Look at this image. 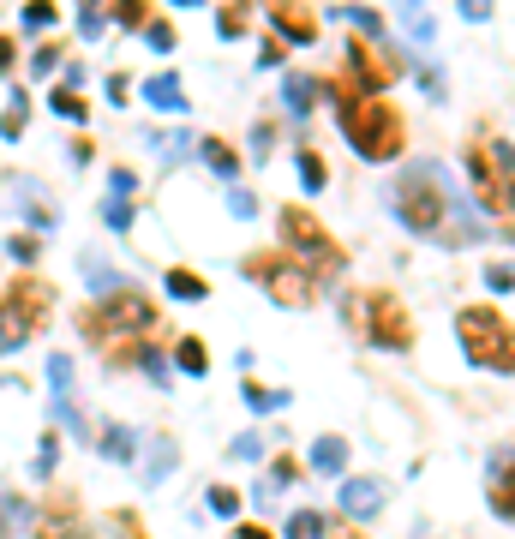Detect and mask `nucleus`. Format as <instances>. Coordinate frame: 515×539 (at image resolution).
I'll return each mask as SVG.
<instances>
[{"mask_svg": "<svg viewBox=\"0 0 515 539\" xmlns=\"http://www.w3.org/2000/svg\"><path fill=\"white\" fill-rule=\"evenodd\" d=\"M78 330L90 342H102L114 366H144V354H150L144 336L156 330V300L138 294V288H114V294H102L96 306L78 312Z\"/></svg>", "mask_w": 515, "mask_h": 539, "instance_id": "obj_1", "label": "nucleus"}, {"mask_svg": "<svg viewBox=\"0 0 515 539\" xmlns=\"http://www.w3.org/2000/svg\"><path fill=\"white\" fill-rule=\"evenodd\" d=\"M330 90H336L342 132L354 138V150H360L366 162H390V156H402V144H408V126H402L396 102H384V96H360L348 78H336Z\"/></svg>", "mask_w": 515, "mask_h": 539, "instance_id": "obj_2", "label": "nucleus"}, {"mask_svg": "<svg viewBox=\"0 0 515 539\" xmlns=\"http://www.w3.org/2000/svg\"><path fill=\"white\" fill-rule=\"evenodd\" d=\"M390 210H396L414 234L444 228V222H450V180H444V168H438V162L408 168V174L396 180V192H390Z\"/></svg>", "mask_w": 515, "mask_h": 539, "instance_id": "obj_3", "label": "nucleus"}, {"mask_svg": "<svg viewBox=\"0 0 515 539\" xmlns=\"http://www.w3.org/2000/svg\"><path fill=\"white\" fill-rule=\"evenodd\" d=\"M348 324H360V336H366L372 348H390V354H408V348H414V318H408V306H402L390 288L354 294V300H348Z\"/></svg>", "mask_w": 515, "mask_h": 539, "instance_id": "obj_4", "label": "nucleus"}, {"mask_svg": "<svg viewBox=\"0 0 515 539\" xmlns=\"http://www.w3.org/2000/svg\"><path fill=\"white\" fill-rule=\"evenodd\" d=\"M282 252H288L312 282L342 270V246L330 240V228H324L306 204H288V210H282Z\"/></svg>", "mask_w": 515, "mask_h": 539, "instance_id": "obj_5", "label": "nucleus"}, {"mask_svg": "<svg viewBox=\"0 0 515 539\" xmlns=\"http://www.w3.org/2000/svg\"><path fill=\"white\" fill-rule=\"evenodd\" d=\"M48 312H54V288H48L42 276H18V282L0 294V354L24 348V342L48 324Z\"/></svg>", "mask_w": 515, "mask_h": 539, "instance_id": "obj_6", "label": "nucleus"}, {"mask_svg": "<svg viewBox=\"0 0 515 539\" xmlns=\"http://www.w3.org/2000/svg\"><path fill=\"white\" fill-rule=\"evenodd\" d=\"M456 342H462V354H468L474 366H486V372H510L515 366L510 318H504L498 306H468V312L456 318Z\"/></svg>", "mask_w": 515, "mask_h": 539, "instance_id": "obj_7", "label": "nucleus"}, {"mask_svg": "<svg viewBox=\"0 0 515 539\" xmlns=\"http://www.w3.org/2000/svg\"><path fill=\"white\" fill-rule=\"evenodd\" d=\"M468 168H474V198H480V210H486L498 228H510V144L480 132V138L468 144Z\"/></svg>", "mask_w": 515, "mask_h": 539, "instance_id": "obj_8", "label": "nucleus"}, {"mask_svg": "<svg viewBox=\"0 0 515 539\" xmlns=\"http://www.w3.org/2000/svg\"><path fill=\"white\" fill-rule=\"evenodd\" d=\"M252 282H264V294L276 300V306H312V276L288 258V252H258V258H246L240 264Z\"/></svg>", "mask_w": 515, "mask_h": 539, "instance_id": "obj_9", "label": "nucleus"}, {"mask_svg": "<svg viewBox=\"0 0 515 539\" xmlns=\"http://www.w3.org/2000/svg\"><path fill=\"white\" fill-rule=\"evenodd\" d=\"M402 72H408L402 54H384L378 42H348V84H354L360 96H378V90L396 84Z\"/></svg>", "mask_w": 515, "mask_h": 539, "instance_id": "obj_10", "label": "nucleus"}, {"mask_svg": "<svg viewBox=\"0 0 515 539\" xmlns=\"http://www.w3.org/2000/svg\"><path fill=\"white\" fill-rule=\"evenodd\" d=\"M384 480H342V516L348 522H372L378 510H384Z\"/></svg>", "mask_w": 515, "mask_h": 539, "instance_id": "obj_11", "label": "nucleus"}, {"mask_svg": "<svg viewBox=\"0 0 515 539\" xmlns=\"http://www.w3.org/2000/svg\"><path fill=\"white\" fill-rule=\"evenodd\" d=\"M270 24H276L288 42H312V36H318V12L288 6V0H276V6H270ZM282 36H276V42H282Z\"/></svg>", "mask_w": 515, "mask_h": 539, "instance_id": "obj_12", "label": "nucleus"}, {"mask_svg": "<svg viewBox=\"0 0 515 539\" xmlns=\"http://www.w3.org/2000/svg\"><path fill=\"white\" fill-rule=\"evenodd\" d=\"M144 96H150V108H162V114H180V108H186V90H180L174 72H156V78L144 84Z\"/></svg>", "mask_w": 515, "mask_h": 539, "instance_id": "obj_13", "label": "nucleus"}, {"mask_svg": "<svg viewBox=\"0 0 515 539\" xmlns=\"http://www.w3.org/2000/svg\"><path fill=\"white\" fill-rule=\"evenodd\" d=\"M90 539H150V534H144V522L132 510H114L108 522H90Z\"/></svg>", "mask_w": 515, "mask_h": 539, "instance_id": "obj_14", "label": "nucleus"}, {"mask_svg": "<svg viewBox=\"0 0 515 539\" xmlns=\"http://www.w3.org/2000/svg\"><path fill=\"white\" fill-rule=\"evenodd\" d=\"M174 366L192 372V378H204V372H210V348H204V336H180V342H174Z\"/></svg>", "mask_w": 515, "mask_h": 539, "instance_id": "obj_15", "label": "nucleus"}, {"mask_svg": "<svg viewBox=\"0 0 515 539\" xmlns=\"http://www.w3.org/2000/svg\"><path fill=\"white\" fill-rule=\"evenodd\" d=\"M162 288H168L174 300H204V294H210V282H204L198 270H180V264H174V270L162 276Z\"/></svg>", "mask_w": 515, "mask_h": 539, "instance_id": "obj_16", "label": "nucleus"}, {"mask_svg": "<svg viewBox=\"0 0 515 539\" xmlns=\"http://www.w3.org/2000/svg\"><path fill=\"white\" fill-rule=\"evenodd\" d=\"M312 468H318V474H342V468H348V444H342V438H318V444H312Z\"/></svg>", "mask_w": 515, "mask_h": 539, "instance_id": "obj_17", "label": "nucleus"}, {"mask_svg": "<svg viewBox=\"0 0 515 539\" xmlns=\"http://www.w3.org/2000/svg\"><path fill=\"white\" fill-rule=\"evenodd\" d=\"M312 96H318V84H312V78H300V72H288V78H282V102H288L294 114H312Z\"/></svg>", "mask_w": 515, "mask_h": 539, "instance_id": "obj_18", "label": "nucleus"}, {"mask_svg": "<svg viewBox=\"0 0 515 539\" xmlns=\"http://www.w3.org/2000/svg\"><path fill=\"white\" fill-rule=\"evenodd\" d=\"M198 150H204V162H210L216 174H240V150H234L228 138H204Z\"/></svg>", "mask_w": 515, "mask_h": 539, "instance_id": "obj_19", "label": "nucleus"}, {"mask_svg": "<svg viewBox=\"0 0 515 539\" xmlns=\"http://www.w3.org/2000/svg\"><path fill=\"white\" fill-rule=\"evenodd\" d=\"M144 468H150V480H168V474H174V438H162V432H156V444H150Z\"/></svg>", "mask_w": 515, "mask_h": 539, "instance_id": "obj_20", "label": "nucleus"}, {"mask_svg": "<svg viewBox=\"0 0 515 539\" xmlns=\"http://www.w3.org/2000/svg\"><path fill=\"white\" fill-rule=\"evenodd\" d=\"M492 510H498V516H510V456H498V462H492Z\"/></svg>", "mask_w": 515, "mask_h": 539, "instance_id": "obj_21", "label": "nucleus"}, {"mask_svg": "<svg viewBox=\"0 0 515 539\" xmlns=\"http://www.w3.org/2000/svg\"><path fill=\"white\" fill-rule=\"evenodd\" d=\"M288 539H324V516L318 510H294L288 516Z\"/></svg>", "mask_w": 515, "mask_h": 539, "instance_id": "obj_22", "label": "nucleus"}, {"mask_svg": "<svg viewBox=\"0 0 515 539\" xmlns=\"http://www.w3.org/2000/svg\"><path fill=\"white\" fill-rule=\"evenodd\" d=\"M48 108H54V114H66V120H84V96H78L72 84H66V90L54 84V96H48Z\"/></svg>", "mask_w": 515, "mask_h": 539, "instance_id": "obj_23", "label": "nucleus"}, {"mask_svg": "<svg viewBox=\"0 0 515 539\" xmlns=\"http://www.w3.org/2000/svg\"><path fill=\"white\" fill-rule=\"evenodd\" d=\"M300 180H306L312 192H324V180H330V168L318 162V150H300Z\"/></svg>", "mask_w": 515, "mask_h": 539, "instance_id": "obj_24", "label": "nucleus"}, {"mask_svg": "<svg viewBox=\"0 0 515 539\" xmlns=\"http://www.w3.org/2000/svg\"><path fill=\"white\" fill-rule=\"evenodd\" d=\"M102 456L126 462V456H132V432H126V426H108V432H102Z\"/></svg>", "mask_w": 515, "mask_h": 539, "instance_id": "obj_25", "label": "nucleus"}, {"mask_svg": "<svg viewBox=\"0 0 515 539\" xmlns=\"http://www.w3.org/2000/svg\"><path fill=\"white\" fill-rule=\"evenodd\" d=\"M24 120H30V108H24V96H12V108L0 114V138H18V132H24Z\"/></svg>", "mask_w": 515, "mask_h": 539, "instance_id": "obj_26", "label": "nucleus"}, {"mask_svg": "<svg viewBox=\"0 0 515 539\" xmlns=\"http://www.w3.org/2000/svg\"><path fill=\"white\" fill-rule=\"evenodd\" d=\"M216 30H222V36H246V30H252V18H246L240 6H222V18H216Z\"/></svg>", "mask_w": 515, "mask_h": 539, "instance_id": "obj_27", "label": "nucleus"}, {"mask_svg": "<svg viewBox=\"0 0 515 539\" xmlns=\"http://www.w3.org/2000/svg\"><path fill=\"white\" fill-rule=\"evenodd\" d=\"M402 24H408V36H420V42L432 36V12H426V6H402Z\"/></svg>", "mask_w": 515, "mask_h": 539, "instance_id": "obj_28", "label": "nucleus"}, {"mask_svg": "<svg viewBox=\"0 0 515 539\" xmlns=\"http://www.w3.org/2000/svg\"><path fill=\"white\" fill-rule=\"evenodd\" d=\"M84 276H90V288H96V294H108V288H126V282H120L114 270H102L96 258H84Z\"/></svg>", "mask_w": 515, "mask_h": 539, "instance_id": "obj_29", "label": "nucleus"}, {"mask_svg": "<svg viewBox=\"0 0 515 539\" xmlns=\"http://www.w3.org/2000/svg\"><path fill=\"white\" fill-rule=\"evenodd\" d=\"M288 390H264V384H246V408H282Z\"/></svg>", "mask_w": 515, "mask_h": 539, "instance_id": "obj_30", "label": "nucleus"}, {"mask_svg": "<svg viewBox=\"0 0 515 539\" xmlns=\"http://www.w3.org/2000/svg\"><path fill=\"white\" fill-rule=\"evenodd\" d=\"M102 222H108V228H132V204H126V198H108V204H102Z\"/></svg>", "mask_w": 515, "mask_h": 539, "instance_id": "obj_31", "label": "nucleus"}, {"mask_svg": "<svg viewBox=\"0 0 515 539\" xmlns=\"http://www.w3.org/2000/svg\"><path fill=\"white\" fill-rule=\"evenodd\" d=\"M294 474H300V462H294V456H282V462L270 468V486H264V492H282V486H294Z\"/></svg>", "mask_w": 515, "mask_h": 539, "instance_id": "obj_32", "label": "nucleus"}, {"mask_svg": "<svg viewBox=\"0 0 515 539\" xmlns=\"http://www.w3.org/2000/svg\"><path fill=\"white\" fill-rule=\"evenodd\" d=\"M210 510H216V516H240V492H234V486H216V492H210Z\"/></svg>", "mask_w": 515, "mask_h": 539, "instance_id": "obj_33", "label": "nucleus"}, {"mask_svg": "<svg viewBox=\"0 0 515 539\" xmlns=\"http://www.w3.org/2000/svg\"><path fill=\"white\" fill-rule=\"evenodd\" d=\"M342 12H348V18H354V24H360L366 36H378V30H384V18H378L372 6H342Z\"/></svg>", "mask_w": 515, "mask_h": 539, "instance_id": "obj_34", "label": "nucleus"}, {"mask_svg": "<svg viewBox=\"0 0 515 539\" xmlns=\"http://www.w3.org/2000/svg\"><path fill=\"white\" fill-rule=\"evenodd\" d=\"M156 150H162V162H180V156L192 150V138H186V132H168V138H162Z\"/></svg>", "mask_w": 515, "mask_h": 539, "instance_id": "obj_35", "label": "nucleus"}, {"mask_svg": "<svg viewBox=\"0 0 515 539\" xmlns=\"http://www.w3.org/2000/svg\"><path fill=\"white\" fill-rule=\"evenodd\" d=\"M114 18H120V24H150L144 0H120V6H114Z\"/></svg>", "mask_w": 515, "mask_h": 539, "instance_id": "obj_36", "label": "nucleus"}, {"mask_svg": "<svg viewBox=\"0 0 515 539\" xmlns=\"http://www.w3.org/2000/svg\"><path fill=\"white\" fill-rule=\"evenodd\" d=\"M144 36H150V48H174V24H162V18H150Z\"/></svg>", "mask_w": 515, "mask_h": 539, "instance_id": "obj_37", "label": "nucleus"}, {"mask_svg": "<svg viewBox=\"0 0 515 539\" xmlns=\"http://www.w3.org/2000/svg\"><path fill=\"white\" fill-rule=\"evenodd\" d=\"M30 66H36V72H54V66H60V42H42V48L30 54Z\"/></svg>", "mask_w": 515, "mask_h": 539, "instance_id": "obj_38", "label": "nucleus"}, {"mask_svg": "<svg viewBox=\"0 0 515 539\" xmlns=\"http://www.w3.org/2000/svg\"><path fill=\"white\" fill-rule=\"evenodd\" d=\"M228 456H234V462H258V456H264V444H258V438H234V444H228Z\"/></svg>", "mask_w": 515, "mask_h": 539, "instance_id": "obj_39", "label": "nucleus"}, {"mask_svg": "<svg viewBox=\"0 0 515 539\" xmlns=\"http://www.w3.org/2000/svg\"><path fill=\"white\" fill-rule=\"evenodd\" d=\"M24 24H36V30L54 24V6H48V0H30V6H24Z\"/></svg>", "mask_w": 515, "mask_h": 539, "instance_id": "obj_40", "label": "nucleus"}, {"mask_svg": "<svg viewBox=\"0 0 515 539\" xmlns=\"http://www.w3.org/2000/svg\"><path fill=\"white\" fill-rule=\"evenodd\" d=\"M18 192H24V210H30V216H36V222H48V204H42V198H36V186H30V180H18Z\"/></svg>", "mask_w": 515, "mask_h": 539, "instance_id": "obj_41", "label": "nucleus"}, {"mask_svg": "<svg viewBox=\"0 0 515 539\" xmlns=\"http://www.w3.org/2000/svg\"><path fill=\"white\" fill-rule=\"evenodd\" d=\"M36 252H42V240H36V234H12V258H24V264H30Z\"/></svg>", "mask_w": 515, "mask_h": 539, "instance_id": "obj_42", "label": "nucleus"}, {"mask_svg": "<svg viewBox=\"0 0 515 539\" xmlns=\"http://www.w3.org/2000/svg\"><path fill=\"white\" fill-rule=\"evenodd\" d=\"M264 66H282L288 60V42H276V36H264V54H258Z\"/></svg>", "mask_w": 515, "mask_h": 539, "instance_id": "obj_43", "label": "nucleus"}, {"mask_svg": "<svg viewBox=\"0 0 515 539\" xmlns=\"http://www.w3.org/2000/svg\"><path fill=\"white\" fill-rule=\"evenodd\" d=\"M252 210H258V198H246V192H228V216H240V222H246Z\"/></svg>", "mask_w": 515, "mask_h": 539, "instance_id": "obj_44", "label": "nucleus"}, {"mask_svg": "<svg viewBox=\"0 0 515 539\" xmlns=\"http://www.w3.org/2000/svg\"><path fill=\"white\" fill-rule=\"evenodd\" d=\"M78 30H84V36H102V12H96V6H84V12H78Z\"/></svg>", "mask_w": 515, "mask_h": 539, "instance_id": "obj_45", "label": "nucleus"}, {"mask_svg": "<svg viewBox=\"0 0 515 539\" xmlns=\"http://www.w3.org/2000/svg\"><path fill=\"white\" fill-rule=\"evenodd\" d=\"M510 282H515L510 264H492V288H498V294H510Z\"/></svg>", "mask_w": 515, "mask_h": 539, "instance_id": "obj_46", "label": "nucleus"}, {"mask_svg": "<svg viewBox=\"0 0 515 539\" xmlns=\"http://www.w3.org/2000/svg\"><path fill=\"white\" fill-rule=\"evenodd\" d=\"M12 54H18V48H12V36H0V72H12Z\"/></svg>", "mask_w": 515, "mask_h": 539, "instance_id": "obj_47", "label": "nucleus"}, {"mask_svg": "<svg viewBox=\"0 0 515 539\" xmlns=\"http://www.w3.org/2000/svg\"><path fill=\"white\" fill-rule=\"evenodd\" d=\"M234 539H270V528H264V522H246V528H240Z\"/></svg>", "mask_w": 515, "mask_h": 539, "instance_id": "obj_48", "label": "nucleus"}, {"mask_svg": "<svg viewBox=\"0 0 515 539\" xmlns=\"http://www.w3.org/2000/svg\"><path fill=\"white\" fill-rule=\"evenodd\" d=\"M336 539H366V534H354V528H348V522H342V534H336Z\"/></svg>", "mask_w": 515, "mask_h": 539, "instance_id": "obj_49", "label": "nucleus"}, {"mask_svg": "<svg viewBox=\"0 0 515 539\" xmlns=\"http://www.w3.org/2000/svg\"><path fill=\"white\" fill-rule=\"evenodd\" d=\"M0 539H6V498H0Z\"/></svg>", "mask_w": 515, "mask_h": 539, "instance_id": "obj_50", "label": "nucleus"}]
</instances>
